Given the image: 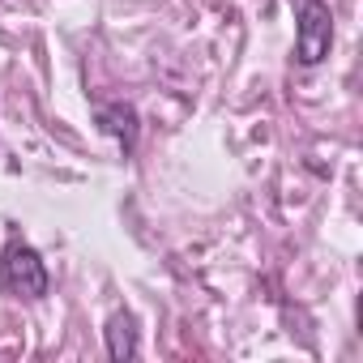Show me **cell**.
Returning <instances> with one entry per match:
<instances>
[{
    "instance_id": "6da1fadb",
    "label": "cell",
    "mask_w": 363,
    "mask_h": 363,
    "mask_svg": "<svg viewBox=\"0 0 363 363\" xmlns=\"http://www.w3.org/2000/svg\"><path fill=\"white\" fill-rule=\"evenodd\" d=\"M0 286L22 295V299H43L48 295V265L26 240H9L0 257Z\"/></svg>"
},
{
    "instance_id": "7a4b0ae2",
    "label": "cell",
    "mask_w": 363,
    "mask_h": 363,
    "mask_svg": "<svg viewBox=\"0 0 363 363\" xmlns=\"http://www.w3.org/2000/svg\"><path fill=\"white\" fill-rule=\"evenodd\" d=\"M333 48V13L325 0H303L295 22V60L303 69H316Z\"/></svg>"
},
{
    "instance_id": "3957f363",
    "label": "cell",
    "mask_w": 363,
    "mask_h": 363,
    "mask_svg": "<svg viewBox=\"0 0 363 363\" xmlns=\"http://www.w3.org/2000/svg\"><path fill=\"white\" fill-rule=\"evenodd\" d=\"M94 124H99L107 137H116L124 154L137 150L141 124H137V107H133V103H99V107H94Z\"/></svg>"
},
{
    "instance_id": "277c9868",
    "label": "cell",
    "mask_w": 363,
    "mask_h": 363,
    "mask_svg": "<svg viewBox=\"0 0 363 363\" xmlns=\"http://www.w3.org/2000/svg\"><path fill=\"white\" fill-rule=\"evenodd\" d=\"M107 354L111 359H133L137 354V329H133L128 312H116L107 320Z\"/></svg>"
}]
</instances>
